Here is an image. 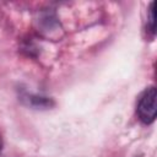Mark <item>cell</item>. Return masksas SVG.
Listing matches in <instances>:
<instances>
[{
  "label": "cell",
  "instance_id": "1",
  "mask_svg": "<svg viewBox=\"0 0 157 157\" xmlns=\"http://www.w3.org/2000/svg\"><path fill=\"white\" fill-rule=\"evenodd\" d=\"M136 112L139 115V119L144 124H152L156 119V112H157V92L153 86L146 88L144 93L140 96Z\"/></svg>",
  "mask_w": 157,
  "mask_h": 157
},
{
  "label": "cell",
  "instance_id": "2",
  "mask_svg": "<svg viewBox=\"0 0 157 157\" xmlns=\"http://www.w3.org/2000/svg\"><path fill=\"white\" fill-rule=\"evenodd\" d=\"M28 102L34 108H49L54 104V102L50 98L47 97H38V96H29Z\"/></svg>",
  "mask_w": 157,
  "mask_h": 157
},
{
  "label": "cell",
  "instance_id": "3",
  "mask_svg": "<svg viewBox=\"0 0 157 157\" xmlns=\"http://www.w3.org/2000/svg\"><path fill=\"white\" fill-rule=\"evenodd\" d=\"M148 20H147V29L155 34L156 33V21H155V2L152 1L148 6Z\"/></svg>",
  "mask_w": 157,
  "mask_h": 157
},
{
  "label": "cell",
  "instance_id": "4",
  "mask_svg": "<svg viewBox=\"0 0 157 157\" xmlns=\"http://www.w3.org/2000/svg\"><path fill=\"white\" fill-rule=\"evenodd\" d=\"M1 148H2V139L0 136V152H1Z\"/></svg>",
  "mask_w": 157,
  "mask_h": 157
}]
</instances>
